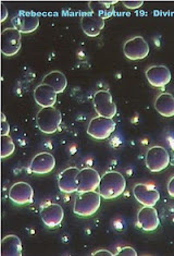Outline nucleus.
Returning a JSON list of instances; mask_svg holds the SVG:
<instances>
[{"instance_id": "obj_1", "label": "nucleus", "mask_w": 174, "mask_h": 256, "mask_svg": "<svg viewBox=\"0 0 174 256\" xmlns=\"http://www.w3.org/2000/svg\"><path fill=\"white\" fill-rule=\"evenodd\" d=\"M127 188L124 176L118 172H107L101 176L98 192L105 200H113L122 195Z\"/></svg>"}, {"instance_id": "obj_2", "label": "nucleus", "mask_w": 174, "mask_h": 256, "mask_svg": "<svg viewBox=\"0 0 174 256\" xmlns=\"http://www.w3.org/2000/svg\"><path fill=\"white\" fill-rule=\"evenodd\" d=\"M101 203V196L99 192L88 191L80 192L74 200L73 212L74 214L81 217L93 216L99 210Z\"/></svg>"}, {"instance_id": "obj_3", "label": "nucleus", "mask_w": 174, "mask_h": 256, "mask_svg": "<svg viewBox=\"0 0 174 256\" xmlns=\"http://www.w3.org/2000/svg\"><path fill=\"white\" fill-rule=\"evenodd\" d=\"M62 121V116L55 106L43 107L36 116V126L46 134H52L58 131Z\"/></svg>"}, {"instance_id": "obj_4", "label": "nucleus", "mask_w": 174, "mask_h": 256, "mask_svg": "<svg viewBox=\"0 0 174 256\" xmlns=\"http://www.w3.org/2000/svg\"><path fill=\"white\" fill-rule=\"evenodd\" d=\"M170 164V155L163 146H153L146 153V166L153 174L163 172Z\"/></svg>"}, {"instance_id": "obj_5", "label": "nucleus", "mask_w": 174, "mask_h": 256, "mask_svg": "<svg viewBox=\"0 0 174 256\" xmlns=\"http://www.w3.org/2000/svg\"><path fill=\"white\" fill-rule=\"evenodd\" d=\"M116 130V122L111 118L98 116L91 120L87 126V134L95 140H106Z\"/></svg>"}, {"instance_id": "obj_6", "label": "nucleus", "mask_w": 174, "mask_h": 256, "mask_svg": "<svg viewBox=\"0 0 174 256\" xmlns=\"http://www.w3.org/2000/svg\"><path fill=\"white\" fill-rule=\"evenodd\" d=\"M93 104L96 112L101 117L111 118L117 114V105L113 102L112 95L109 90H100L94 94Z\"/></svg>"}, {"instance_id": "obj_7", "label": "nucleus", "mask_w": 174, "mask_h": 256, "mask_svg": "<svg viewBox=\"0 0 174 256\" xmlns=\"http://www.w3.org/2000/svg\"><path fill=\"white\" fill-rule=\"evenodd\" d=\"M123 52L132 62L145 59L149 54V45L142 36H135L124 42Z\"/></svg>"}, {"instance_id": "obj_8", "label": "nucleus", "mask_w": 174, "mask_h": 256, "mask_svg": "<svg viewBox=\"0 0 174 256\" xmlns=\"http://www.w3.org/2000/svg\"><path fill=\"white\" fill-rule=\"evenodd\" d=\"M40 218L48 228H56L64 218L63 207L57 203H45L40 206Z\"/></svg>"}, {"instance_id": "obj_9", "label": "nucleus", "mask_w": 174, "mask_h": 256, "mask_svg": "<svg viewBox=\"0 0 174 256\" xmlns=\"http://www.w3.org/2000/svg\"><path fill=\"white\" fill-rule=\"evenodd\" d=\"M21 34L14 28H4L1 32V52L4 56H14L20 52Z\"/></svg>"}, {"instance_id": "obj_10", "label": "nucleus", "mask_w": 174, "mask_h": 256, "mask_svg": "<svg viewBox=\"0 0 174 256\" xmlns=\"http://www.w3.org/2000/svg\"><path fill=\"white\" fill-rule=\"evenodd\" d=\"M101 176L97 170L93 168H83L77 174V191L88 192L98 188Z\"/></svg>"}, {"instance_id": "obj_11", "label": "nucleus", "mask_w": 174, "mask_h": 256, "mask_svg": "<svg viewBox=\"0 0 174 256\" xmlns=\"http://www.w3.org/2000/svg\"><path fill=\"white\" fill-rule=\"evenodd\" d=\"M9 198L16 205H26L32 203L34 198L33 188L27 182H15L10 188Z\"/></svg>"}, {"instance_id": "obj_12", "label": "nucleus", "mask_w": 174, "mask_h": 256, "mask_svg": "<svg viewBox=\"0 0 174 256\" xmlns=\"http://www.w3.org/2000/svg\"><path fill=\"white\" fill-rule=\"evenodd\" d=\"M133 194L137 202L144 206H155L160 198V193L151 184H137L133 188Z\"/></svg>"}, {"instance_id": "obj_13", "label": "nucleus", "mask_w": 174, "mask_h": 256, "mask_svg": "<svg viewBox=\"0 0 174 256\" xmlns=\"http://www.w3.org/2000/svg\"><path fill=\"white\" fill-rule=\"evenodd\" d=\"M56 167V160L50 153H39L35 155L29 164V172L35 174H47Z\"/></svg>"}, {"instance_id": "obj_14", "label": "nucleus", "mask_w": 174, "mask_h": 256, "mask_svg": "<svg viewBox=\"0 0 174 256\" xmlns=\"http://www.w3.org/2000/svg\"><path fill=\"white\" fill-rule=\"evenodd\" d=\"M146 78L154 88H165L171 81V71L166 66H153L145 72Z\"/></svg>"}, {"instance_id": "obj_15", "label": "nucleus", "mask_w": 174, "mask_h": 256, "mask_svg": "<svg viewBox=\"0 0 174 256\" xmlns=\"http://www.w3.org/2000/svg\"><path fill=\"white\" fill-rule=\"evenodd\" d=\"M137 224L145 231L157 230L160 224L158 212L153 206H144L137 214Z\"/></svg>"}, {"instance_id": "obj_16", "label": "nucleus", "mask_w": 174, "mask_h": 256, "mask_svg": "<svg viewBox=\"0 0 174 256\" xmlns=\"http://www.w3.org/2000/svg\"><path fill=\"white\" fill-rule=\"evenodd\" d=\"M80 170L76 167L64 169L58 176V186L63 193H74L77 191V174Z\"/></svg>"}, {"instance_id": "obj_17", "label": "nucleus", "mask_w": 174, "mask_h": 256, "mask_svg": "<svg viewBox=\"0 0 174 256\" xmlns=\"http://www.w3.org/2000/svg\"><path fill=\"white\" fill-rule=\"evenodd\" d=\"M81 26L83 32L89 38H96L105 28V20L94 14L93 12H89L82 16Z\"/></svg>"}, {"instance_id": "obj_18", "label": "nucleus", "mask_w": 174, "mask_h": 256, "mask_svg": "<svg viewBox=\"0 0 174 256\" xmlns=\"http://www.w3.org/2000/svg\"><path fill=\"white\" fill-rule=\"evenodd\" d=\"M12 26L17 31L29 34L35 32L39 26V18L35 14H19L12 18Z\"/></svg>"}, {"instance_id": "obj_19", "label": "nucleus", "mask_w": 174, "mask_h": 256, "mask_svg": "<svg viewBox=\"0 0 174 256\" xmlns=\"http://www.w3.org/2000/svg\"><path fill=\"white\" fill-rule=\"evenodd\" d=\"M34 98L35 102L41 106V108L50 107L55 105L57 100V93L49 85L41 83L34 90Z\"/></svg>"}, {"instance_id": "obj_20", "label": "nucleus", "mask_w": 174, "mask_h": 256, "mask_svg": "<svg viewBox=\"0 0 174 256\" xmlns=\"http://www.w3.org/2000/svg\"><path fill=\"white\" fill-rule=\"evenodd\" d=\"M118 2H108V0H96V2H89L88 8L94 14L101 18V19H109L115 14V4Z\"/></svg>"}, {"instance_id": "obj_21", "label": "nucleus", "mask_w": 174, "mask_h": 256, "mask_svg": "<svg viewBox=\"0 0 174 256\" xmlns=\"http://www.w3.org/2000/svg\"><path fill=\"white\" fill-rule=\"evenodd\" d=\"M154 106L161 116L171 118L174 116V96L170 93H161L156 98Z\"/></svg>"}, {"instance_id": "obj_22", "label": "nucleus", "mask_w": 174, "mask_h": 256, "mask_svg": "<svg viewBox=\"0 0 174 256\" xmlns=\"http://www.w3.org/2000/svg\"><path fill=\"white\" fill-rule=\"evenodd\" d=\"M1 255L2 256H21L22 242L19 236L14 234L5 236L1 241Z\"/></svg>"}, {"instance_id": "obj_23", "label": "nucleus", "mask_w": 174, "mask_h": 256, "mask_svg": "<svg viewBox=\"0 0 174 256\" xmlns=\"http://www.w3.org/2000/svg\"><path fill=\"white\" fill-rule=\"evenodd\" d=\"M43 84L49 85L56 90L57 94H61L67 88L68 80L62 72L60 71H51L43 78Z\"/></svg>"}, {"instance_id": "obj_24", "label": "nucleus", "mask_w": 174, "mask_h": 256, "mask_svg": "<svg viewBox=\"0 0 174 256\" xmlns=\"http://www.w3.org/2000/svg\"><path fill=\"white\" fill-rule=\"evenodd\" d=\"M14 150L15 145L10 136H1V158L11 156Z\"/></svg>"}, {"instance_id": "obj_25", "label": "nucleus", "mask_w": 174, "mask_h": 256, "mask_svg": "<svg viewBox=\"0 0 174 256\" xmlns=\"http://www.w3.org/2000/svg\"><path fill=\"white\" fill-rule=\"evenodd\" d=\"M123 6L127 9H131V10H135V9H140L143 7L144 2L142 0H137V2H134V0H131V2H122Z\"/></svg>"}, {"instance_id": "obj_26", "label": "nucleus", "mask_w": 174, "mask_h": 256, "mask_svg": "<svg viewBox=\"0 0 174 256\" xmlns=\"http://www.w3.org/2000/svg\"><path fill=\"white\" fill-rule=\"evenodd\" d=\"M116 255L117 256H136L137 252L135 251V248H133L124 246L122 248H120L119 252Z\"/></svg>"}, {"instance_id": "obj_27", "label": "nucleus", "mask_w": 174, "mask_h": 256, "mask_svg": "<svg viewBox=\"0 0 174 256\" xmlns=\"http://www.w3.org/2000/svg\"><path fill=\"white\" fill-rule=\"evenodd\" d=\"M2 120H1V136H9L10 133V126L8 124L7 119H5V116L1 114Z\"/></svg>"}, {"instance_id": "obj_28", "label": "nucleus", "mask_w": 174, "mask_h": 256, "mask_svg": "<svg viewBox=\"0 0 174 256\" xmlns=\"http://www.w3.org/2000/svg\"><path fill=\"white\" fill-rule=\"evenodd\" d=\"M168 192H169L170 196L174 198V176H172L169 182H168Z\"/></svg>"}, {"instance_id": "obj_29", "label": "nucleus", "mask_w": 174, "mask_h": 256, "mask_svg": "<svg viewBox=\"0 0 174 256\" xmlns=\"http://www.w3.org/2000/svg\"><path fill=\"white\" fill-rule=\"evenodd\" d=\"M93 255L94 256H112L113 254L108 251V250H99L97 252H94Z\"/></svg>"}, {"instance_id": "obj_30", "label": "nucleus", "mask_w": 174, "mask_h": 256, "mask_svg": "<svg viewBox=\"0 0 174 256\" xmlns=\"http://www.w3.org/2000/svg\"><path fill=\"white\" fill-rule=\"evenodd\" d=\"M9 16V12L7 10V8L4 7V4L1 2V19H0V21L3 22L5 19H7Z\"/></svg>"}]
</instances>
